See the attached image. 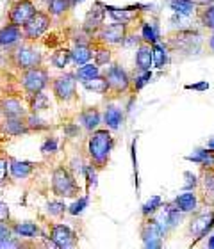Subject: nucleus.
<instances>
[{
    "label": "nucleus",
    "mask_w": 214,
    "mask_h": 249,
    "mask_svg": "<svg viewBox=\"0 0 214 249\" xmlns=\"http://www.w3.org/2000/svg\"><path fill=\"white\" fill-rule=\"evenodd\" d=\"M214 0H193V4L196 5V7H205V5L213 4Z\"/></svg>",
    "instance_id": "51"
},
{
    "label": "nucleus",
    "mask_w": 214,
    "mask_h": 249,
    "mask_svg": "<svg viewBox=\"0 0 214 249\" xmlns=\"http://www.w3.org/2000/svg\"><path fill=\"white\" fill-rule=\"evenodd\" d=\"M11 210L4 201H0V223H9Z\"/></svg>",
    "instance_id": "49"
},
{
    "label": "nucleus",
    "mask_w": 214,
    "mask_h": 249,
    "mask_svg": "<svg viewBox=\"0 0 214 249\" xmlns=\"http://www.w3.org/2000/svg\"><path fill=\"white\" fill-rule=\"evenodd\" d=\"M36 11H38L36 4H34L32 0H15L9 7V15H7V18H9V23L21 27L32 15H34V13H36Z\"/></svg>",
    "instance_id": "13"
},
{
    "label": "nucleus",
    "mask_w": 214,
    "mask_h": 249,
    "mask_svg": "<svg viewBox=\"0 0 214 249\" xmlns=\"http://www.w3.org/2000/svg\"><path fill=\"white\" fill-rule=\"evenodd\" d=\"M97 75H100V66L95 64V62H86L82 66H78L77 71H75V78H77L78 82L89 80V78L97 77Z\"/></svg>",
    "instance_id": "34"
},
{
    "label": "nucleus",
    "mask_w": 214,
    "mask_h": 249,
    "mask_svg": "<svg viewBox=\"0 0 214 249\" xmlns=\"http://www.w3.org/2000/svg\"><path fill=\"white\" fill-rule=\"evenodd\" d=\"M52 192L58 197H75L80 192L77 180L68 167L56 166L52 171Z\"/></svg>",
    "instance_id": "4"
},
{
    "label": "nucleus",
    "mask_w": 214,
    "mask_h": 249,
    "mask_svg": "<svg viewBox=\"0 0 214 249\" xmlns=\"http://www.w3.org/2000/svg\"><path fill=\"white\" fill-rule=\"evenodd\" d=\"M186 160L195 162V164H202V166H214V151L198 148V150H195L193 155L186 157Z\"/></svg>",
    "instance_id": "31"
},
{
    "label": "nucleus",
    "mask_w": 214,
    "mask_h": 249,
    "mask_svg": "<svg viewBox=\"0 0 214 249\" xmlns=\"http://www.w3.org/2000/svg\"><path fill=\"white\" fill-rule=\"evenodd\" d=\"M80 2H84V0H70V4H72V9L75 7V5H78Z\"/></svg>",
    "instance_id": "55"
},
{
    "label": "nucleus",
    "mask_w": 214,
    "mask_h": 249,
    "mask_svg": "<svg viewBox=\"0 0 214 249\" xmlns=\"http://www.w3.org/2000/svg\"><path fill=\"white\" fill-rule=\"evenodd\" d=\"M9 62L11 66H15L16 70L23 71V70L43 64V53L36 47L29 45V43H18L15 47H11Z\"/></svg>",
    "instance_id": "3"
},
{
    "label": "nucleus",
    "mask_w": 214,
    "mask_h": 249,
    "mask_svg": "<svg viewBox=\"0 0 214 249\" xmlns=\"http://www.w3.org/2000/svg\"><path fill=\"white\" fill-rule=\"evenodd\" d=\"M43 2H47V4H48V2H50V0H43Z\"/></svg>",
    "instance_id": "57"
},
{
    "label": "nucleus",
    "mask_w": 214,
    "mask_h": 249,
    "mask_svg": "<svg viewBox=\"0 0 214 249\" xmlns=\"http://www.w3.org/2000/svg\"><path fill=\"white\" fill-rule=\"evenodd\" d=\"M70 52H72L73 64H77V66H82V64L89 62V59L93 57V50H91V45H86V43H77V45H75V47H73Z\"/></svg>",
    "instance_id": "26"
},
{
    "label": "nucleus",
    "mask_w": 214,
    "mask_h": 249,
    "mask_svg": "<svg viewBox=\"0 0 214 249\" xmlns=\"http://www.w3.org/2000/svg\"><path fill=\"white\" fill-rule=\"evenodd\" d=\"M70 9H72L70 0H50V2H48L47 13L50 16H54V18H59V16L66 15Z\"/></svg>",
    "instance_id": "36"
},
{
    "label": "nucleus",
    "mask_w": 214,
    "mask_h": 249,
    "mask_svg": "<svg viewBox=\"0 0 214 249\" xmlns=\"http://www.w3.org/2000/svg\"><path fill=\"white\" fill-rule=\"evenodd\" d=\"M52 93L58 102H72L75 100V93H77V78L72 73L56 77L52 80Z\"/></svg>",
    "instance_id": "7"
},
{
    "label": "nucleus",
    "mask_w": 214,
    "mask_h": 249,
    "mask_svg": "<svg viewBox=\"0 0 214 249\" xmlns=\"http://www.w3.org/2000/svg\"><path fill=\"white\" fill-rule=\"evenodd\" d=\"M202 34L191 29H180L177 32H172L166 39L168 50L177 52L180 55H196L202 50Z\"/></svg>",
    "instance_id": "2"
},
{
    "label": "nucleus",
    "mask_w": 214,
    "mask_h": 249,
    "mask_svg": "<svg viewBox=\"0 0 214 249\" xmlns=\"http://www.w3.org/2000/svg\"><path fill=\"white\" fill-rule=\"evenodd\" d=\"M162 217H164V226H170V228H175V226H178V224L182 223V212L173 203L166 205Z\"/></svg>",
    "instance_id": "32"
},
{
    "label": "nucleus",
    "mask_w": 214,
    "mask_h": 249,
    "mask_svg": "<svg viewBox=\"0 0 214 249\" xmlns=\"http://www.w3.org/2000/svg\"><path fill=\"white\" fill-rule=\"evenodd\" d=\"M159 208H162V197L161 196H152L150 199H148V201L141 207V212H143L145 217H148V215H154Z\"/></svg>",
    "instance_id": "39"
},
{
    "label": "nucleus",
    "mask_w": 214,
    "mask_h": 249,
    "mask_svg": "<svg viewBox=\"0 0 214 249\" xmlns=\"http://www.w3.org/2000/svg\"><path fill=\"white\" fill-rule=\"evenodd\" d=\"M207 148H209V150H213V151H214V137L209 141V142H207Z\"/></svg>",
    "instance_id": "56"
},
{
    "label": "nucleus",
    "mask_w": 214,
    "mask_h": 249,
    "mask_svg": "<svg viewBox=\"0 0 214 249\" xmlns=\"http://www.w3.org/2000/svg\"><path fill=\"white\" fill-rule=\"evenodd\" d=\"M58 151V137H47L41 144L43 155H54Z\"/></svg>",
    "instance_id": "44"
},
{
    "label": "nucleus",
    "mask_w": 214,
    "mask_h": 249,
    "mask_svg": "<svg viewBox=\"0 0 214 249\" xmlns=\"http://www.w3.org/2000/svg\"><path fill=\"white\" fill-rule=\"evenodd\" d=\"M104 123L109 130H118L123 123V112L116 105H107L104 110Z\"/></svg>",
    "instance_id": "23"
},
{
    "label": "nucleus",
    "mask_w": 214,
    "mask_h": 249,
    "mask_svg": "<svg viewBox=\"0 0 214 249\" xmlns=\"http://www.w3.org/2000/svg\"><path fill=\"white\" fill-rule=\"evenodd\" d=\"M20 237L13 233L11 224L0 223V249H9V248H21L23 242L18 240Z\"/></svg>",
    "instance_id": "20"
},
{
    "label": "nucleus",
    "mask_w": 214,
    "mask_h": 249,
    "mask_svg": "<svg viewBox=\"0 0 214 249\" xmlns=\"http://www.w3.org/2000/svg\"><path fill=\"white\" fill-rule=\"evenodd\" d=\"M64 132H66V134L72 135V137H73V135H75V134L78 132V128H77V126H73V124H68V126H64Z\"/></svg>",
    "instance_id": "52"
},
{
    "label": "nucleus",
    "mask_w": 214,
    "mask_h": 249,
    "mask_svg": "<svg viewBox=\"0 0 214 249\" xmlns=\"http://www.w3.org/2000/svg\"><path fill=\"white\" fill-rule=\"evenodd\" d=\"M127 32H129V25L115 21L109 25H102L98 31L95 32V36H97V41L104 43V45H121Z\"/></svg>",
    "instance_id": "9"
},
{
    "label": "nucleus",
    "mask_w": 214,
    "mask_h": 249,
    "mask_svg": "<svg viewBox=\"0 0 214 249\" xmlns=\"http://www.w3.org/2000/svg\"><path fill=\"white\" fill-rule=\"evenodd\" d=\"M32 171H34V164L32 162L9 159V173L11 177L16 178V180H23V178L31 177Z\"/></svg>",
    "instance_id": "21"
},
{
    "label": "nucleus",
    "mask_w": 214,
    "mask_h": 249,
    "mask_svg": "<svg viewBox=\"0 0 214 249\" xmlns=\"http://www.w3.org/2000/svg\"><path fill=\"white\" fill-rule=\"evenodd\" d=\"M84 88L91 91V93H97V94H107L109 93V84H107V78L104 75H97V77L89 78V80H84L80 82Z\"/></svg>",
    "instance_id": "28"
},
{
    "label": "nucleus",
    "mask_w": 214,
    "mask_h": 249,
    "mask_svg": "<svg viewBox=\"0 0 214 249\" xmlns=\"http://www.w3.org/2000/svg\"><path fill=\"white\" fill-rule=\"evenodd\" d=\"M105 11L109 13L111 18L115 21H120V23H125V25H131V21L137 16L134 7H111V5H105Z\"/></svg>",
    "instance_id": "22"
},
{
    "label": "nucleus",
    "mask_w": 214,
    "mask_h": 249,
    "mask_svg": "<svg viewBox=\"0 0 214 249\" xmlns=\"http://www.w3.org/2000/svg\"><path fill=\"white\" fill-rule=\"evenodd\" d=\"M91 50H93L95 64H98V66H105V64H111V59H113V52L109 50V47H107V45L97 41L95 45H91Z\"/></svg>",
    "instance_id": "29"
},
{
    "label": "nucleus",
    "mask_w": 214,
    "mask_h": 249,
    "mask_svg": "<svg viewBox=\"0 0 214 249\" xmlns=\"http://www.w3.org/2000/svg\"><path fill=\"white\" fill-rule=\"evenodd\" d=\"M21 39H23L21 27L13 25V23H7V25L0 27V47L2 48L15 47V45H18Z\"/></svg>",
    "instance_id": "16"
},
{
    "label": "nucleus",
    "mask_w": 214,
    "mask_h": 249,
    "mask_svg": "<svg viewBox=\"0 0 214 249\" xmlns=\"http://www.w3.org/2000/svg\"><path fill=\"white\" fill-rule=\"evenodd\" d=\"M173 205H175L182 213H191L198 207V197H196V194H195L193 191H186L175 197Z\"/></svg>",
    "instance_id": "19"
},
{
    "label": "nucleus",
    "mask_w": 214,
    "mask_h": 249,
    "mask_svg": "<svg viewBox=\"0 0 214 249\" xmlns=\"http://www.w3.org/2000/svg\"><path fill=\"white\" fill-rule=\"evenodd\" d=\"M20 84L27 94L38 93V91H45V89L50 86L48 70L43 66V64L29 68V70H23L20 75Z\"/></svg>",
    "instance_id": "5"
},
{
    "label": "nucleus",
    "mask_w": 214,
    "mask_h": 249,
    "mask_svg": "<svg viewBox=\"0 0 214 249\" xmlns=\"http://www.w3.org/2000/svg\"><path fill=\"white\" fill-rule=\"evenodd\" d=\"M78 121H80V126L88 132H93V130L98 128L100 121H102V114L97 107H86V109L80 110L78 114Z\"/></svg>",
    "instance_id": "17"
},
{
    "label": "nucleus",
    "mask_w": 214,
    "mask_h": 249,
    "mask_svg": "<svg viewBox=\"0 0 214 249\" xmlns=\"http://www.w3.org/2000/svg\"><path fill=\"white\" fill-rule=\"evenodd\" d=\"M47 212L50 213L52 217H61V215H64V212H68V207L61 201H48Z\"/></svg>",
    "instance_id": "42"
},
{
    "label": "nucleus",
    "mask_w": 214,
    "mask_h": 249,
    "mask_svg": "<svg viewBox=\"0 0 214 249\" xmlns=\"http://www.w3.org/2000/svg\"><path fill=\"white\" fill-rule=\"evenodd\" d=\"M150 80H152V71H150V70H146V71H139V75H136V77L131 80V89H132V91H139V89L145 88Z\"/></svg>",
    "instance_id": "40"
},
{
    "label": "nucleus",
    "mask_w": 214,
    "mask_h": 249,
    "mask_svg": "<svg viewBox=\"0 0 214 249\" xmlns=\"http://www.w3.org/2000/svg\"><path fill=\"white\" fill-rule=\"evenodd\" d=\"M121 45H123V47H139V45H141V36H136V34H129V32H127V36Z\"/></svg>",
    "instance_id": "46"
},
{
    "label": "nucleus",
    "mask_w": 214,
    "mask_h": 249,
    "mask_svg": "<svg viewBox=\"0 0 214 249\" xmlns=\"http://www.w3.org/2000/svg\"><path fill=\"white\" fill-rule=\"evenodd\" d=\"M104 77L107 78V84H109V91L116 94L127 93L131 89V77L129 73L120 66V64H111L107 70H105Z\"/></svg>",
    "instance_id": "10"
},
{
    "label": "nucleus",
    "mask_w": 214,
    "mask_h": 249,
    "mask_svg": "<svg viewBox=\"0 0 214 249\" xmlns=\"http://www.w3.org/2000/svg\"><path fill=\"white\" fill-rule=\"evenodd\" d=\"M89 205V194H84V196H80L75 203H72L68 207V213H72V215H80V213L86 210V207Z\"/></svg>",
    "instance_id": "41"
},
{
    "label": "nucleus",
    "mask_w": 214,
    "mask_h": 249,
    "mask_svg": "<svg viewBox=\"0 0 214 249\" xmlns=\"http://www.w3.org/2000/svg\"><path fill=\"white\" fill-rule=\"evenodd\" d=\"M207 45H209V50H211V52L214 53V31H213V34H211V37H209V43H207Z\"/></svg>",
    "instance_id": "53"
},
{
    "label": "nucleus",
    "mask_w": 214,
    "mask_h": 249,
    "mask_svg": "<svg viewBox=\"0 0 214 249\" xmlns=\"http://www.w3.org/2000/svg\"><path fill=\"white\" fill-rule=\"evenodd\" d=\"M50 23H52V16L48 15L47 11H36V13L21 25L23 39L34 41L38 37H41L43 34L50 29Z\"/></svg>",
    "instance_id": "6"
},
{
    "label": "nucleus",
    "mask_w": 214,
    "mask_h": 249,
    "mask_svg": "<svg viewBox=\"0 0 214 249\" xmlns=\"http://www.w3.org/2000/svg\"><path fill=\"white\" fill-rule=\"evenodd\" d=\"M105 15H107V11H105V5L104 4H100V2L93 4V7H91L88 13H86V18H84L82 29L88 32L89 36H93L95 32L98 31L102 25H104Z\"/></svg>",
    "instance_id": "14"
},
{
    "label": "nucleus",
    "mask_w": 214,
    "mask_h": 249,
    "mask_svg": "<svg viewBox=\"0 0 214 249\" xmlns=\"http://www.w3.org/2000/svg\"><path fill=\"white\" fill-rule=\"evenodd\" d=\"M207 248H211V249H214V233L209 237V242H207Z\"/></svg>",
    "instance_id": "54"
},
{
    "label": "nucleus",
    "mask_w": 214,
    "mask_h": 249,
    "mask_svg": "<svg viewBox=\"0 0 214 249\" xmlns=\"http://www.w3.org/2000/svg\"><path fill=\"white\" fill-rule=\"evenodd\" d=\"M162 235H164V224L148 215L141 224V239L145 248H150V249L161 248Z\"/></svg>",
    "instance_id": "8"
},
{
    "label": "nucleus",
    "mask_w": 214,
    "mask_h": 249,
    "mask_svg": "<svg viewBox=\"0 0 214 249\" xmlns=\"http://www.w3.org/2000/svg\"><path fill=\"white\" fill-rule=\"evenodd\" d=\"M25 123H27V126H29V130H47L48 128V124L43 120H39L38 114H32V112L25 116Z\"/></svg>",
    "instance_id": "43"
},
{
    "label": "nucleus",
    "mask_w": 214,
    "mask_h": 249,
    "mask_svg": "<svg viewBox=\"0 0 214 249\" xmlns=\"http://www.w3.org/2000/svg\"><path fill=\"white\" fill-rule=\"evenodd\" d=\"M168 50L166 45H162V43H156V45H152V55H154V66L162 70V68L168 64Z\"/></svg>",
    "instance_id": "33"
},
{
    "label": "nucleus",
    "mask_w": 214,
    "mask_h": 249,
    "mask_svg": "<svg viewBox=\"0 0 214 249\" xmlns=\"http://www.w3.org/2000/svg\"><path fill=\"white\" fill-rule=\"evenodd\" d=\"M154 66V55H152V45L148 43H143L137 47L136 50V68L137 71H146V70H152Z\"/></svg>",
    "instance_id": "18"
},
{
    "label": "nucleus",
    "mask_w": 214,
    "mask_h": 249,
    "mask_svg": "<svg viewBox=\"0 0 214 249\" xmlns=\"http://www.w3.org/2000/svg\"><path fill=\"white\" fill-rule=\"evenodd\" d=\"M11 230H13V233L18 235L20 239H36L38 235H39V228H38V224L31 223V221H23V223L11 224Z\"/></svg>",
    "instance_id": "25"
},
{
    "label": "nucleus",
    "mask_w": 214,
    "mask_h": 249,
    "mask_svg": "<svg viewBox=\"0 0 214 249\" xmlns=\"http://www.w3.org/2000/svg\"><path fill=\"white\" fill-rule=\"evenodd\" d=\"M70 61H72V52H70V48H58V50L52 53V57H50V62H52L58 70H64V68L68 66Z\"/></svg>",
    "instance_id": "37"
},
{
    "label": "nucleus",
    "mask_w": 214,
    "mask_h": 249,
    "mask_svg": "<svg viewBox=\"0 0 214 249\" xmlns=\"http://www.w3.org/2000/svg\"><path fill=\"white\" fill-rule=\"evenodd\" d=\"M113 148H115V137L111 135L109 128H97L91 132L88 139V155L97 169H104L109 164Z\"/></svg>",
    "instance_id": "1"
},
{
    "label": "nucleus",
    "mask_w": 214,
    "mask_h": 249,
    "mask_svg": "<svg viewBox=\"0 0 214 249\" xmlns=\"http://www.w3.org/2000/svg\"><path fill=\"white\" fill-rule=\"evenodd\" d=\"M198 21L200 25L204 29H209V31H214V2L209 5L202 7L198 13Z\"/></svg>",
    "instance_id": "38"
},
{
    "label": "nucleus",
    "mask_w": 214,
    "mask_h": 249,
    "mask_svg": "<svg viewBox=\"0 0 214 249\" xmlns=\"http://www.w3.org/2000/svg\"><path fill=\"white\" fill-rule=\"evenodd\" d=\"M84 171V175H86V180H88V191L91 189V187H97V167L91 164V166H86L82 169Z\"/></svg>",
    "instance_id": "45"
},
{
    "label": "nucleus",
    "mask_w": 214,
    "mask_h": 249,
    "mask_svg": "<svg viewBox=\"0 0 214 249\" xmlns=\"http://www.w3.org/2000/svg\"><path fill=\"white\" fill-rule=\"evenodd\" d=\"M186 89H193V91H205V89H209V84H207V80H202V82H198V84H188V86H186Z\"/></svg>",
    "instance_id": "50"
},
{
    "label": "nucleus",
    "mask_w": 214,
    "mask_h": 249,
    "mask_svg": "<svg viewBox=\"0 0 214 249\" xmlns=\"http://www.w3.org/2000/svg\"><path fill=\"white\" fill-rule=\"evenodd\" d=\"M50 240L59 249L75 248L78 244L77 233L70 228L68 224H52L50 226Z\"/></svg>",
    "instance_id": "12"
},
{
    "label": "nucleus",
    "mask_w": 214,
    "mask_h": 249,
    "mask_svg": "<svg viewBox=\"0 0 214 249\" xmlns=\"http://www.w3.org/2000/svg\"><path fill=\"white\" fill-rule=\"evenodd\" d=\"M195 7L196 5L193 4V0H170V9L178 16L193 15Z\"/></svg>",
    "instance_id": "35"
},
{
    "label": "nucleus",
    "mask_w": 214,
    "mask_h": 249,
    "mask_svg": "<svg viewBox=\"0 0 214 249\" xmlns=\"http://www.w3.org/2000/svg\"><path fill=\"white\" fill-rule=\"evenodd\" d=\"M2 130L7 135H21L29 132V126L25 123V118H5L2 121Z\"/></svg>",
    "instance_id": "24"
},
{
    "label": "nucleus",
    "mask_w": 214,
    "mask_h": 249,
    "mask_svg": "<svg viewBox=\"0 0 214 249\" xmlns=\"http://www.w3.org/2000/svg\"><path fill=\"white\" fill-rule=\"evenodd\" d=\"M161 39L159 34V25L157 21H143L141 23V41L148 45H156Z\"/></svg>",
    "instance_id": "27"
},
{
    "label": "nucleus",
    "mask_w": 214,
    "mask_h": 249,
    "mask_svg": "<svg viewBox=\"0 0 214 249\" xmlns=\"http://www.w3.org/2000/svg\"><path fill=\"white\" fill-rule=\"evenodd\" d=\"M0 112L4 118H25L27 110L21 102L15 96H4L0 98Z\"/></svg>",
    "instance_id": "15"
},
{
    "label": "nucleus",
    "mask_w": 214,
    "mask_h": 249,
    "mask_svg": "<svg viewBox=\"0 0 214 249\" xmlns=\"http://www.w3.org/2000/svg\"><path fill=\"white\" fill-rule=\"evenodd\" d=\"M184 178H186V189L188 191H191V189H195V187L198 185V180H196V175H193V173H189V171H186L184 173Z\"/></svg>",
    "instance_id": "48"
},
{
    "label": "nucleus",
    "mask_w": 214,
    "mask_h": 249,
    "mask_svg": "<svg viewBox=\"0 0 214 249\" xmlns=\"http://www.w3.org/2000/svg\"><path fill=\"white\" fill-rule=\"evenodd\" d=\"M7 169H9V160L0 157V185L5 183V178H7Z\"/></svg>",
    "instance_id": "47"
},
{
    "label": "nucleus",
    "mask_w": 214,
    "mask_h": 249,
    "mask_svg": "<svg viewBox=\"0 0 214 249\" xmlns=\"http://www.w3.org/2000/svg\"><path fill=\"white\" fill-rule=\"evenodd\" d=\"M213 228H214L213 210H202V212H196V210H195L193 217L189 221V235H193L195 239L200 240V239H204Z\"/></svg>",
    "instance_id": "11"
},
{
    "label": "nucleus",
    "mask_w": 214,
    "mask_h": 249,
    "mask_svg": "<svg viewBox=\"0 0 214 249\" xmlns=\"http://www.w3.org/2000/svg\"><path fill=\"white\" fill-rule=\"evenodd\" d=\"M29 109H31L32 114H38V112L48 109V96L43 91L29 94Z\"/></svg>",
    "instance_id": "30"
}]
</instances>
